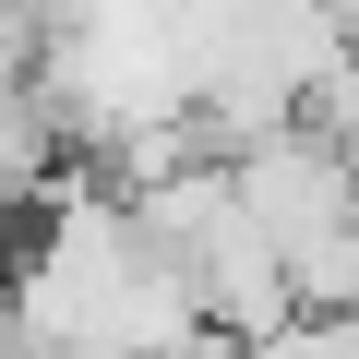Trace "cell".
<instances>
[{"instance_id":"cell-1","label":"cell","mask_w":359,"mask_h":359,"mask_svg":"<svg viewBox=\"0 0 359 359\" xmlns=\"http://www.w3.org/2000/svg\"><path fill=\"white\" fill-rule=\"evenodd\" d=\"M13 252H25V240H13V216H0V299H13Z\"/></svg>"}]
</instances>
